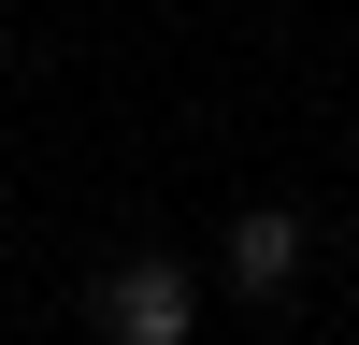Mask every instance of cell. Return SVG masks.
<instances>
[{
  "label": "cell",
  "mask_w": 359,
  "mask_h": 345,
  "mask_svg": "<svg viewBox=\"0 0 359 345\" xmlns=\"http://www.w3.org/2000/svg\"><path fill=\"white\" fill-rule=\"evenodd\" d=\"M216 259H230V288H245V302H287V288H302V216H287V201H245Z\"/></svg>",
  "instance_id": "obj_2"
},
{
  "label": "cell",
  "mask_w": 359,
  "mask_h": 345,
  "mask_svg": "<svg viewBox=\"0 0 359 345\" xmlns=\"http://www.w3.org/2000/svg\"><path fill=\"white\" fill-rule=\"evenodd\" d=\"M86 316H101L115 345H187V331H201V273L130 259V273H101V288H86Z\"/></svg>",
  "instance_id": "obj_1"
}]
</instances>
